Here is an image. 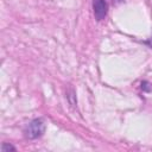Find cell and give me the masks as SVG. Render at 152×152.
<instances>
[{"label":"cell","mask_w":152,"mask_h":152,"mask_svg":"<svg viewBox=\"0 0 152 152\" xmlns=\"http://www.w3.org/2000/svg\"><path fill=\"white\" fill-rule=\"evenodd\" d=\"M7 150H12V151H15V147H13L12 145H7V144H2V146H1V151H2V152H6Z\"/></svg>","instance_id":"obj_3"},{"label":"cell","mask_w":152,"mask_h":152,"mask_svg":"<svg viewBox=\"0 0 152 152\" xmlns=\"http://www.w3.org/2000/svg\"><path fill=\"white\" fill-rule=\"evenodd\" d=\"M93 11H94V15L95 19L97 21L103 20L107 15V11H108V5L106 0H93Z\"/></svg>","instance_id":"obj_2"},{"label":"cell","mask_w":152,"mask_h":152,"mask_svg":"<svg viewBox=\"0 0 152 152\" xmlns=\"http://www.w3.org/2000/svg\"><path fill=\"white\" fill-rule=\"evenodd\" d=\"M44 131H45V124H44V121L42 119H34V120H32L28 124V126L26 127L25 133H26V137L27 138H30V139H37V138H39V137L43 135Z\"/></svg>","instance_id":"obj_1"}]
</instances>
